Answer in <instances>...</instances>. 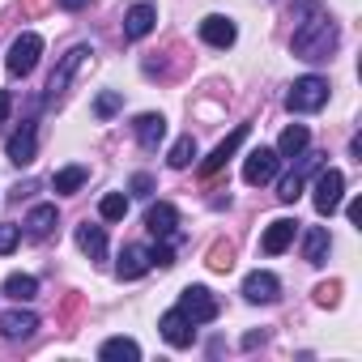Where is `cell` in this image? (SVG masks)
I'll use <instances>...</instances> for the list:
<instances>
[{"mask_svg": "<svg viewBox=\"0 0 362 362\" xmlns=\"http://www.w3.org/2000/svg\"><path fill=\"white\" fill-rule=\"evenodd\" d=\"M290 52L298 56V60H328L332 52H337V22L324 13V9H315L311 0H303V18H298V26H294V39H290Z\"/></svg>", "mask_w": 362, "mask_h": 362, "instance_id": "6da1fadb", "label": "cell"}, {"mask_svg": "<svg viewBox=\"0 0 362 362\" xmlns=\"http://www.w3.org/2000/svg\"><path fill=\"white\" fill-rule=\"evenodd\" d=\"M315 214L320 218H332L337 209H341V201H345V175L337 170V166H320L315 170Z\"/></svg>", "mask_w": 362, "mask_h": 362, "instance_id": "7a4b0ae2", "label": "cell"}, {"mask_svg": "<svg viewBox=\"0 0 362 362\" xmlns=\"http://www.w3.org/2000/svg\"><path fill=\"white\" fill-rule=\"evenodd\" d=\"M90 56H94V52H90L86 43H77V47H69V52L60 56V64H56V73H52V81H47V103H60V98L69 94V86H73L77 69H81Z\"/></svg>", "mask_w": 362, "mask_h": 362, "instance_id": "3957f363", "label": "cell"}, {"mask_svg": "<svg viewBox=\"0 0 362 362\" xmlns=\"http://www.w3.org/2000/svg\"><path fill=\"white\" fill-rule=\"evenodd\" d=\"M328 103V81L324 77H298L294 86H290V94H286V107L294 111V115H311V111H320Z\"/></svg>", "mask_w": 362, "mask_h": 362, "instance_id": "277c9868", "label": "cell"}, {"mask_svg": "<svg viewBox=\"0 0 362 362\" xmlns=\"http://www.w3.org/2000/svg\"><path fill=\"white\" fill-rule=\"evenodd\" d=\"M179 311H184L192 324H209V320H218L222 303H218V294L209 286H188L184 294H179Z\"/></svg>", "mask_w": 362, "mask_h": 362, "instance_id": "5b68a950", "label": "cell"}, {"mask_svg": "<svg viewBox=\"0 0 362 362\" xmlns=\"http://www.w3.org/2000/svg\"><path fill=\"white\" fill-rule=\"evenodd\" d=\"M39 56H43V39H39L35 30H26V35L13 39V47H9V56H5V69H9L13 77H26V73H35Z\"/></svg>", "mask_w": 362, "mask_h": 362, "instance_id": "8992f818", "label": "cell"}, {"mask_svg": "<svg viewBox=\"0 0 362 362\" xmlns=\"http://www.w3.org/2000/svg\"><path fill=\"white\" fill-rule=\"evenodd\" d=\"M277 166H281V158H277V149H269V145H260V149H252V153L243 158V184H252V188H260V184H269V179L277 175Z\"/></svg>", "mask_w": 362, "mask_h": 362, "instance_id": "52a82bcc", "label": "cell"}, {"mask_svg": "<svg viewBox=\"0 0 362 362\" xmlns=\"http://www.w3.org/2000/svg\"><path fill=\"white\" fill-rule=\"evenodd\" d=\"M320 162H324V153H307V149L298 153V166L281 179V188H277V201H281V205H294V201L303 197V179H307L311 170H320Z\"/></svg>", "mask_w": 362, "mask_h": 362, "instance_id": "ba28073f", "label": "cell"}, {"mask_svg": "<svg viewBox=\"0 0 362 362\" xmlns=\"http://www.w3.org/2000/svg\"><path fill=\"white\" fill-rule=\"evenodd\" d=\"M5 153H9V162H13V166H30V162H35V153H39V124H35V119H26V124L9 136Z\"/></svg>", "mask_w": 362, "mask_h": 362, "instance_id": "9c48e42d", "label": "cell"}, {"mask_svg": "<svg viewBox=\"0 0 362 362\" xmlns=\"http://www.w3.org/2000/svg\"><path fill=\"white\" fill-rule=\"evenodd\" d=\"M158 332H162V341L166 345H175V349H188L192 341H197V328H192V320L184 315V311H166L162 320H158Z\"/></svg>", "mask_w": 362, "mask_h": 362, "instance_id": "30bf717a", "label": "cell"}, {"mask_svg": "<svg viewBox=\"0 0 362 362\" xmlns=\"http://www.w3.org/2000/svg\"><path fill=\"white\" fill-rule=\"evenodd\" d=\"M294 235H298V222H294V218H277V222H269V226H264L260 252H264V256H281V252L294 243Z\"/></svg>", "mask_w": 362, "mask_h": 362, "instance_id": "8fae6325", "label": "cell"}, {"mask_svg": "<svg viewBox=\"0 0 362 362\" xmlns=\"http://www.w3.org/2000/svg\"><path fill=\"white\" fill-rule=\"evenodd\" d=\"M243 298H247V303H264V307H269V303H277V298H281V281H277L273 273H260V269H256V273H247V277H243Z\"/></svg>", "mask_w": 362, "mask_h": 362, "instance_id": "7c38bea8", "label": "cell"}, {"mask_svg": "<svg viewBox=\"0 0 362 362\" xmlns=\"http://www.w3.org/2000/svg\"><path fill=\"white\" fill-rule=\"evenodd\" d=\"M243 141H247V124H239V128H235V132H230V136H226V141H222V145H218V149H214L205 162H201V179H214V175H218V170L230 162V153H235Z\"/></svg>", "mask_w": 362, "mask_h": 362, "instance_id": "4fadbf2b", "label": "cell"}, {"mask_svg": "<svg viewBox=\"0 0 362 362\" xmlns=\"http://www.w3.org/2000/svg\"><path fill=\"white\" fill-rule=\"evenodd\" d=\"M153 264H149V252L141 247V243H128L124 252H119V264H115V277L119 281H136V277H145Z\"/></svg>", "mask_w": 362, "mask_h": 362, "instance_id": "5bb4252c", "label": "cell"}, {"mask_svg": "<svg viewBox=\"0 0 362 362\" xmlns=\"http://www.w3.org/2000/svg\"><path fill=\"white\" fill-rule=\"evenodd\" d=\"M153 22H158V9L149 5V0H141V5H132L128 13H124V39H145L149 30H153Z\"/></svg>", "mask_w": 362, "mask_h": 362, "instance_id": "9a60e30c", "label": "cell"}, {"mask_svg": "<svg viewBox=\"0 0 362 362\" xmlns=\"http://www.w3.org/2000/svg\"><path fill=\"white\" fill-rule=\"evenodd\" d=\"M175 226H179V209H175V205H166V201L149 205V214H145V230H149L153 239H170Z\"/></svg>", "mask_w": 362, "mask_h": 362, "instance_id": "2e32d148", "label": "cell"}, {"mask_svg": "<svg viewBox=\"0 0 362 362\" xmlns=\"http://www.w3.org/2000/svg\"><path fill=\"white\" fill-rule=\"evenodd\" d=\"M201 39H205L209 47H230V43L239 39V30H235V22H230V18L209 13V18L201 22Z\"/></svg>", "mask_w": 362, "mask_h": 362, "instance_id": "e0dca14e", "label": "cell"}, {"mask_svg": "<svg viewBox=\"0 0 362 362\" xmlns=\"http://www.w3.org/2000/svg\"><path fill=\"white\" fill-rule=\"evenodd\" d=\"M132 132H136V141H141V149H158V145L166 141V119H162L158 111H145V115H136V124H132Z\"/></svg>", "mask_w": 362, "mask_h": 362, "instance_id": "ac0fdd59", "label": "cell"}, {"mask_svg": "<svg viewBox=\"0 0 362 362\" xmlns=\"http://www.w3.org/2000/svg\"><path fill=\"white\" fill-rule=\"evenodd\" d=\"M39 328V315L35 311H22V307H13V311H5L0 315V332H5L9 341H22V337H30Z\"/></svg>", "mask_w": 362, "mask_h": 362, "instance_id": "d6986e66", "label": "cell"}, {"mask_svg": "<svg viewBox=\"0 0 362 362\" xmlns=\"http://www.w3.org/2000/svg\"><path fill=\"white\" fill-rule=\"evenodd\" d=\"M328 252H332L328 230H324V226H307V235H303V260H307V264H324Z\"/></svg>", "mask_w": 362, "mask_h": 362, "instance_id": "ffe728a7", "label": "cell"}, {"mask_svg": "<svg viewBox=\"0 0 362 362\" xmlns=\"http://www.w3.org/2000/svg\"><path fill=\"white\" fill-rule=\"evenodd\" d=\"M98 358L103 362H136L141 358V345L132 337H111V341L98 345Z\"/></svg>", "mask_w": 362, "mask_h": 362, "instance_id": "44dd1931", "label": "cell"}, {"mask_svg": "<svg viewBox=\"0 0 362 362\" xmlns=\"http://www.w3.org/2000/svg\"><path fill=\"white\" fill-rule=\"evenodd\" d=\"M56 222H60L56 205H35L30 218H26V235H30V239H47V235L56 230Z\"/></svg>", "mask_w": 362, "mask_h": 362, "instance_id": "7402d4cb", "label": "cell"}, {"mask_svg": "<svg viewBox=\"0 0 362 362\" xmlns=\"http://www.w3.org/2000/svg\"><path fill=\"white\" fill-rule=\"evenodd\" d=\"M77 247H81L90 260H107V235H103V226L81 222V226H77Z\"/></svg>", "mask_w": 362, "mask_h": 362, "instance_id": "603a6c76", "label": "cell"}, {"mask_svg": "<svg viewBox=\"0 0 362 362\" xmlns=\"http://www.w3.org/2000/svg\"><path fill=\"white\" fill-rule=\"evenodd\" d=\"M307 145H311V132H307L303 124H290V128L281 132V141H277V158H298Z\"/></svg>", "mask_w": 362, "mask_h": 362, "instance_id": "cb8c5ba5", "label": "cell"}, {"mask_svg": "<svg viewBox=\"0 0 362 362\" xmlns=\"http://www.w3.org/2000/svg\"><path fill=\"white\" fill-rule=\"evenodd\" d=\"M5 294L18 298V303H30V298L39 294V277H30V273H9V277H5Z\"/></svg>", "mask_w": 362, "mask_h": 362, "instance_id": "d4e9b609", "label": "cell"}, {"mask_svg": "<svg viewBox=\"0 0 362 362\" xmlns=\"http://www.w3.org/2000/svg\"><path fill=\"white\" fill-rule=\"evenodd\" d=\"M90 179V170L86 166H64V170H56V179H52V188L60 192V197H73L81 184Z\"/></svg>", "mask_w": 362, "mask_h": 362, "instance_id": "484cf974", "label": "cell"}, {"mask_svg": "<svg viewBox=\"0 0 362 362\" xmlns=\"http://www.w3.org/2000/svg\"><path fill=\"white\" fill-rule=\"evenodd\" d=\"M214 273H230L235 269V243L230 239H218L214 247H209V260H205Z\"/></svg>", "mask_w": 362, "mask_h": 362, "instance_id": "4316f807", "label": "cell"}, {"mask_svg": "<svg viewBox=\"0 0 362 362\" xmlns=\"http://www.w3.org/2000/svg\"><path fill=\"white\" fill-rule=\"evenodd\" d=\"M192 158H197V136H192V132H188V136H179V141L170 145V153H166V162H170L175 170H184Z\"/></svg>", "mask_w": 362, "mask_h": 362, "instance_id": "83f0119b", "label": "cell"}, {"mask_svg": "<svg viewBox=\"0 0 362 362\" xmlns=\"http://www.w3.org/2000/svg\"><path fill=\"white\" fill-rule=\"evenodd\" d=\"M98 214H103V222H124V214H128V197H124V192H107V197L98 201Z\"/></svg>", "mask_w": 362, "mask_h": 362, "instance_id": "f1b7e54d", "label": "cell"}, {"mask_svg": "<svg viewBox=\"0 0 362 362\" xmlns=\"http://www.w3.org/2000/svg\"><path fill=\"white\" fill-rule=\"evenodd\" d=\"M119 107H124V94H119V90H103V94L94 98V115H98V119H111Z\"/></svg>", "mask_w": 362, "mask_h": 362, "instance_id": "f546056e", "label": "cell"}, {"mask_svg": "<svg viewBox=\"0 0 362 362\" xmlns=\"http://www.w3.org/2000/svg\"><path fill=\"white\" fill-rule=\"evenodd\" d=\"M315 303H320V307H337V303H341V281H324V286H315Z\"/></svg>", "mask_w": 362, "mask_h": 362, "instance_id": "4dcf8cb0", "label": "cell"}, {"mask_svg": "<svg viewBox=\"0 0 362 362\" xmlns=\"http://www.w3.org/2000/svg\"><path fill=\"white\" fill-rule=\"evenodd\" d=\"M149 264H158V269H170V264H175V247H170L166 239H158V247L149 252Z\"/></svg>", "mask_w": 362, "mask_h": 362, "instance_id": "1f68e13d", "label": "cell"}, {"mask_svg": "<svg viewBox=\"0 0 362 362\" xmlns=\"http://www.w3.org/2000/svg\"><path fill=\"white\" fill-rule=\"evenodd\" d=\"M18 239H22V226H0V256H9L13 247H18Z\"/></svg>", "mask_w": 362, "mask_h": 362, "instance_id": "d6a6232c", "label": "cell"}, {"mask_svg": "<svg viewBox=\"0 0 362 362\" xmlns=\"http://www.w3.org/2000/svg\"><path fill=\"white\" fill-rule=\"evenodd\" d=\"M149 192H153V175H145V170L132 175V197H149Z\"/></svg>", "mask_w": 362, "mask_h": 362, "instance_id": "836d02e7", "label": "cell"}, {"mask_svg": "<svg viewBox=\"0 0 362 362\" xmlns=\"http://www.w3.org/2000/svg\"><path fill=\"white\" fill-rule=\"evenodd\" d=\"M9 111H13V94H9V90H0V124L9 119Z\"/></svg>", "mask_w": 362, "mask_h": 362, "instance_id": "e575fe53", "label": "cell"}, {"mask_svg": "<svg viewBox=\"0 0 362 362\" xmlns=\"http://www.w3.org/2000/svg\"><path fill=\"white\" fill-rule=\"evenodd\" d=\"M47 5H52V0H22V9H26V13H43Z\"/></svg>", "mask_w": 362, "mask_h": 362, "instance_id": "d590c367", "label": "cell"}, {"mask_svg": "<svg viewBox=\"0 0 362 362\" xmlns=\"http://www.w3.org/2000/svg\"><path fill=\"white\" fill-rule=\"evenodd\" d=\"M56 5H60V9H69V13H77V9H86V5H90V0H56Z\"/></svg>", "mask_w": 362, "mask_h": 362, "instance_id": "8d00e7d4", "label": "cell"}]
</instances>
